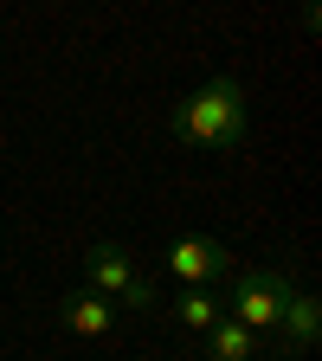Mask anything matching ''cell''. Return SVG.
Returning a JSON list of instances; mask_svg holds the SVG:
<instances>
[{"label": "cell", "instance_id": "277c9868", "mask_svg": "<svg viewBox=\"0 0 322 361\" xmlns=\"http://www.w3.org/2000/svg\"><path fill=\"white\" fill-rule=\"evenodd\" d=\"M161 264H168L187 290H213V284L233 278V252H225L219 239H194V233H180V239L168 245V258H161Z\"/></svg>", "mask_w": 322, "mask_h": 361}, {"label": "cell", "instance_id": "9c48e42d", "mask_svg": "<svg viewBox=\"0 0 322 361\" xmlns=\"http://www.w3.org/2000/svg\"><path fill=\"white\" fill-rule=\"evenodd\" d=\"M278 361H284V355H278Z\"/></svg>", "mask_w": 322, "mask_h": 361}, {"label": "cell", "instance_id": "52a82bcc", "mask_svg": "<svg viewBox=\"0 0 322 361\" xmlns=\"http://www.w3.org/2000/svg\"><path fill=\"white\" fill-rule=\"evenodd\" d=\"M271 342L258 336V329H245V323H233V316H219V323L206 329V361H258Z\"/></svg>", "mask_w": 322, "mask_h": 361}, {"label": "cell", "instance_id": "8992f818", "mask_svg": "<svg viewBox=\"0 0 322 361\" xmlns=\"http://www.w3.org/2000/svg\"><path fill=\"white\" fill-rule=\"evenodd\" d=\"M316 329H322V303L309 290H290V303L278 316V355H309L316 348Z\"/></svg>", "mask_w": 322, "mask_h": 361}, {"label": "cell", "instance_id": "ba28073f", "mask_svg": "<svg viewBox=\"0 0 322 361\" xmlns=\"http://www.w3.org/2000/svg\"><path fill=\"white\" fill-rule=\"evenodd\" d=\"M174 316H180V329H200V336H206L219 316H225V297H213V290H180Z\"/></svg>", "mask_w": 322, "mask_h": 361}, {"label": "cell", "instance_id": "6da1fadb", "mask_svg": "<svg viewBox=\"0 0 322 361\" xmlns=\"http://www.w3.org/2000/svg\"><path fill=\"white\" fill-rule=\"evenodd\" d=\"M168 129L180 135L187 149H206V155H233L245 135H252V104H245V84L233 71H213L194 97H180L168 110Z\"/></svg>", "mask_w": 322, "mask_h": 361}, {"label": "cell", "instance_id": "5b68a950", "mask_svg": "<svg viewBox=\"0 0 322 361\" xmlns=\"http://www.w3.org/2000/svg\"><path fill=\"white\" fill-rule=\"evenodd\" d=\"M52 316H58V329H65V336H84V342H97V336L116 329V303L97 297V290H71V297H58Z\"/></svg>", "mask_w": 322, "mask_h": 361}, {"label": "cell", "instance_id": "3957f363", "mask_svg": "<svg viewBox=\"0 0 322 361\" xmlns=\"http://www.w3.org/2000/svg\"><path fill=\"white\" fill-rule=\"evenodd\" d=\"M84 278H90V290L97 297H110V303H129V310H161V290L135 271V258L123 252V245H90L84 252Z\"/></svg>", "mask_w": 322, "mask_h": 361}, {"label": "cell", "instance_id": "7a4b0ae2", "mask_svg": "<svg viewBox=\"0 0 322 361\" xmlns=\"http://www.w3.org/2000/svg\"><path fill=\"white\" fill-rule=\"evenodd\" d=\"M290 290H297L290 271H278V264L233 271V278H225V316H233V323H245V329H258L264 342H278V316H284Z\"/></svg>", "mask_w": 322, "mask_h": 361}]
</instances>
